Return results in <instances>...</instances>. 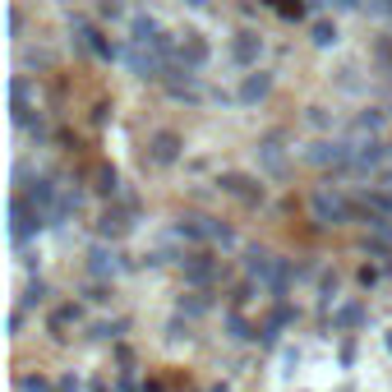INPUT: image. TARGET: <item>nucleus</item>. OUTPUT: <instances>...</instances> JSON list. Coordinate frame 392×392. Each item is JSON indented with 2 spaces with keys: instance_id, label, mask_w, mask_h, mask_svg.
Wrapping results in <instances>:
<instances>
[{
  "instance_id": "f257e3e1",
  "label": "nucleus",
  "mask_w": 392,
  "mask_h": 392,
  "mask_svg": "<svg viewBox=\"0 0 392 392\" xmlns=\"http://www.w3.org/2000/svg\"><path fill=\"white\" fill-rule=\"evenodd\" d=\"M309 208H314V217L328 222V227H337V222H351V203L341 199L337 190H319V194L309 199Z\"/></svg>"
},
{
  "instance_id": "f03ea898",
  "label": "nucleus",
  "mask_w": 392,
  "mask_h": 392,
  "mask_svg": "<svg viewBox=\"0 0 392 392\" xmlns=\"http://www.w3.org/2000/svg\"><path fill=\"white\" fill-rule=\"evenodd\" d=\"M268 83H272V78H268V74H263V70H259V74H254V78H249V83H244V88H240V97H244V102H259V97H263V93H268Z\"/></svg>"
},
{
  "instance_id": "7ed1b4c3",
  "label": "nucleus",
  "mask_w": 392,
  "mask_h": 392,
  "mask_svg": "<svg viewBox=\"0 0 392 392\" xmlns=\"http://www.w3.org/2000/svg\"><path fill=\"white\" fill-rule=\"evenodd\" d=\"M153 157H157V162H171V157H175V139H171V134H157Z\"/></svg>"
},
{
  "instance_id": "20e7f679",
  "label": "nucleus",
  "mask_w": 392,
  "mask_h": 392,
  "mask_svg": "<svg viewBox=\"0 0 392 392\" xmlns=\"http://www.w3.org/2000/svg\"><path fill=\"white\" fill-rule=\"evenodd\" d=\"M120 263H115V254H106V249H97L93 254V272H115Z\"/></svg>"
},
{
  "instance_id": "39448f33",
  "label": "nucleus",
  "mask_w": 392,
  "mask_h": 392,
  "mask_svg": "<svg viewBox=\"0 0 392 392\" xmlns=\"http://www.w3.org/2000/svg\"><path fill=\"white\" fill-rule=\"evenodd\" d=\"M263 157H268V166H272V171H282V148H277V139H268V143H263Z\"/></svg>"
},
{
  "instance_id": "423d86ee",
  "label": "nucleus",
  "mask_w": 392,
  "mask_h": 392,
  "mask_svg": "<svg viewBox=\"0 0 392 392\" xmlns=\"http://www.w3.org/2000/svg\"><path fill=\"white\" fill-rule=\"evenodd\" d=\"M314 42H319V46H332V42H337V28L319 24V28H314Z\"/></svg>"
},
{
  "instance_id": "0eeeda50",
  "label": "nucleus",
  "mask_w": 392,
  "mask_h": 392,
  "mask_svg": "<svg viewBox=\"0 0 392 392\" xmlns=\"http://www.w3.org/2000/svg\"><path fill=\"white\" fill-rule=\"evenodd\" d=\"M208 272H212V263H208V259H194V263H190V277H194V282H203Z\"/></svg>"
},
{
  "instance_id": "6e6552de",
  "label": "nucleus",
  "mask_w": 392,
  "mask_h": 392,
  "mask_svg": "<svg viewBox=\"0 0 392 392\" xmlns=\"http://www.w3.org/2000/svg\"><path fill=\"white\" fill-rule=\"evenodd\" d=\"M235 56H240V61H254V37H240V42H235Z\"/></svg>"
},
{
  "instance_id": "1a4fd4ad",
  "label": "nucleus",
  "mask_w": 392,
  "mask_h": 392,
  "mask_svg": "<svg viewBox=\"0 0 392 392\" xmlns=\"http://www.w3.org/2000/svg\"><path fill=\"white\" fill-rule=\"evenodd\" d=\"M102 231H106V235H120V231H125V222H120V217H115V212H106V222H102Z\"/></svg>"
},
{
  "instance_id": "9d476101",
  "label": "nucleus",
  "mask_w": 392,
  "mask_h": 392,
  "mask_svg": "<svg viewBox=\"0 0 392 392\" xmlns=\"http://www.w3.org/2000/svg\"><path fill=\"white\" fill-rule=\"evenodd\" d=\"M319 5H337V9H351L356 0H319Z\"/></svg>"
},
{
  "instance_id": "9b49d317",
  "label": "nucleus",
  "mask_w": 392,
  "mask_h": 392,
  "mask_svg": "<svg viewBox=\"0 0 392 392\" xmlns=\"http://www.w3.org/2000/svg\"><path fill=\"white\" fill-rule=\"evenodd\" d=\"M383 190H392V171H388V175H383Z\"/></svg>"
},
{
  "instance_id": "f8f14e48",
  "label": "nucleus",
  "mask_w": 392,
  "mask_h": 392,
  "mask_svg": "<svg viewBox=\"0 0 392 392\" xmlns=\"http://www.w3.org/2000/svg\"><path fill=\"white\" fill-rule=\"evenodd\" d=\"M190 5H208V0H190Z\"/></svg>"
}]
</instances>
